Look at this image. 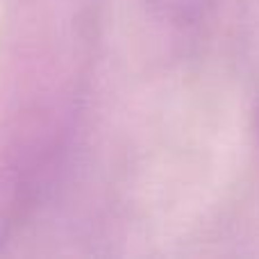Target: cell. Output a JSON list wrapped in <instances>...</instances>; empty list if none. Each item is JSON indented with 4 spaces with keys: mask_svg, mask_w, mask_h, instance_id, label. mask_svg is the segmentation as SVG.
<instances>
[{
    "mask_svg": "<svg viewBox=\"0 0 259 259\" xmlns=\"http://www.w3.org/2000/svg\"><path fill=\"white\" fill-rule=\"evenodd\" d=\"M255 130H257V146H259V98H257V109H255Z\"/></svg>",
    "mask_w": 259,
    "mask_h": 259,
    "instance_id": "1",
    "label": "cell"
}]
</instances>
